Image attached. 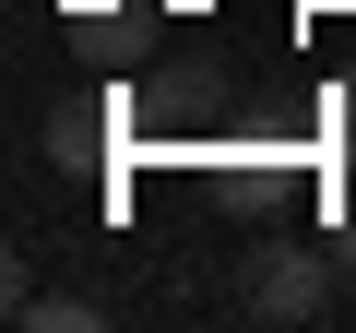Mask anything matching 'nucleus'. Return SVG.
<instances>
[{"label": "nucleus", "instance_id": "f257e3e1", "mask_svg": "<svg viewBox=\"0 0 356 333\" xmlns=\"http://www.w3.org/2000/svg\"><path fill=\"white\" fill-rule=\"evenodd\" d=\"M332 262H344V250H261L250 321H332Z\"/></svg>", "mask_w": 356, "mask_h": 333}, {"label": "nucleus", "instance_id": "f03ea898", "mask_svg": "<svg viewBox=\"0 0 356 333\" xmlns=\"http://www.w3.org/2000/svg\"><path fill=\"white\" fill-rule=\"evenodd\" d=\"M332 155H344V166H356V72H344V84H332Z\"/></svg>", "mask_w": 356, "mask_h": 333}, {"label": "nucleus", "instance_id": "7ed1b4c3", "mask_svg": "<svg viewBox=\"0 0 356 333\" xmlns=\"http://www.w3.org/2000/svg\"><path fill=\"white\" fill-rule=\"evenodd\" d=\"M332 250H344V274H356V203H344V238H332Z\"/></svg>", "mask_w": 356, "mask_h": 333}]
</instances>
